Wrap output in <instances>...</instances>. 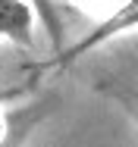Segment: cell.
I'll return each instance as SVG.
<instances>
[{
  "instance_id": "7a4b0ae2",
  "label": "cell",
  "mask_w": 138,
  "mask_h": 147,
  "mask_svg": "<svg viewBox=\"0 0 138 147\" xmlns=\"http://www.w3.org/2000/svg\"><path fill=\"white\" fill-rule=\"evenodd\" d=\"M25 3L31 6V13H38V19L44 22V28L50 31L54 47L60 50V47H63V22H60V16H56V6L50 0H25Z\"/></svg>"
},
{
  "instance_id": "6da1fadb",
  "label": "cell",
  "mask_w": 138,
  "mask_h": 147,
  "mask_svg": "<svg viewBox=\"0 0 138 147\" xmlns=\"http://www.w3.org/2000/svg\"><path fill=\"white\" fill-rule=\"evenodd\" d=\"M31 25H35V13L25 0H0V38H10V41L28 47Z\"/></svg>"
}]
</instances>
